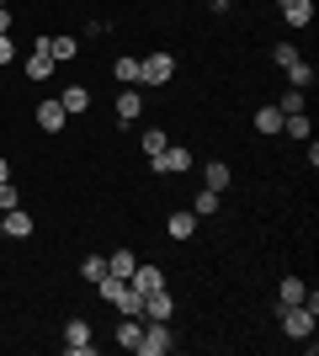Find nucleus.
Returning <instances> with one entry per match:
<instances>
[{"label":"nucleus","instance_id":"35","mask_svg":"<svg viewBox=\"0 0 319 356\" xmlns=\"http://www.w3.org/2000/svg\"><path fill=\"white\" fill-rule=\"evenodd\" d=\"M229 6H234V0H229Z\"/></svg>","mask_w":319,"mask_h":356},{"label":"nucleus","instance_id":"16","mask_svg":"<svg viewBox=\"0 0 319 356\" xmlns=\"http://www.w3.org/2000/svg\"><path fill=\"white\" fill-rule=\"evenodd\" d=\"M304 293H309L304 277H282V282H277V309H288V303H304Z\"/></svg>","mask_w":319,"mask_h":356},{"label":"nucleus","instance_id":"7","mask_svg":"<svg viewBox=\"0 0 319 356\" xmlns=\"http://www.w3.org/2000/svg\"><path fill=\"white\" fill-rule=\"evenodd\" d=\"M38 43L48 48V59H54V64H69L80 54V38H69V32H54V38H38Z\"/></svg>","mask_w":319,"mask_h":356},{"label":"nucleus","instance_id":"3","mask_svg":"<svg viewBox=\"0 0 319 356\" xmlns=\"http://www.w3.org/2000/svg\"><path fill=\"white\" fill-rule=\"evenodd\" d=\"M149 165L160 170V176H186V170H197V160H192V149H186V144H165Z\"/></svg>","mask_w":319,"mask_h":356},{"label":"nucleus","instance_id":"31","mask_svg":"<svg viewBox=\"0 0 319 356\" xmlns=\"http://www.w3.org/2000/svg\"><path fill=\"white\" fill-rule=\"evenodd\" d=\"M6 64H16V43H11V32H0V70Z\"/></svg>","mask_w":319,"mask_h":356},{"label":"nucleus","instance_id":"9","mask_svg":"<svg viewBox=\"0 0 319 356\" xmlns=\"http://www.w3.org/2000/svg\"><path fill=\"white\" fill-rule=\"evenodd\" d=\"M170 314H176V298H170L165 287L144 293V319H170Z\"/></svg>","mask_w":319,"mask_h":356},{"label":"nucleus","instance_id":"2","mask_svg":"<svg viewBox=\"0 0 319 356\" xmlns=\"http://www.w3.org/2000/svg\"><path fill=\"white\" fill-rule=\"evenodd\" d=\"M176 351V335H170V319H149L138 330V356H165Z\"/></svg>","mask_w":319,"mask_h":356},{"label":"nucleus","instance_id":"21","mask_svg":"<svg viewBox=\"0 0 319 356\" xmlns=\"http://www.w3.org/2000/svg\"><path fill=\"white\" fill-rule=\"evenodd\" d=\"M202 186H208V192H229V165L224 160L202 165Z\"/></svg>","mask_w":319,"mask_h":356},{"label":"nucleus","instance_id":"20","mask_svg":"<svg viewBox=\"0 0 319 356\" xmlns=\"http://www.w3.org/2000/svg\"><path fill=\"white\" fill-rule=\"evenodd\" d=\"M133 266H138L133 250H112V255H106V271H112V277H122V282L133 277Z\"/></svg>","mask_w":319,"mask_h":356},{"label":"nucleus","instance_id":"14","mask_svg":"<svg viewBox=\"0 0 319 356\" xmlns=\"http://www.w3.org/2000/svg\"><path fill=\"white\" fill-rule=\"evenodd\" d=\"M282 74H288V86H293V90H314V80H319V74H314V64H309V59H293Z\"/></svg>","mask_w":319,"mask_h":356},{"label":"nucleus","instance_id":"8","mask_svg":"<svg viewBox=\"0 0 319 356\" xmlns=\"http://www.w3.org/2000/svg\"><path fill=\"white\" fill-rule=\"evenodd\" d=\"M38 128H48V134L69 128V112L59 106V96H54V102H38Z\"/></svg>","mask_w":319,"mask_h":356},{"label":"nucleus","instance_id":"11","mask_svg":"<svg viewBox=\"0 0 319 356\" xmlns=\"http://www.w3.org/2000/svg\"><path fill=\"white\" fill-rule=\"evenodd\" d=\"M59 106L69 112V118H80V112H91V90H85V86H64L59 90Z\"/></svg>","mask_w":319,"mask_h":356},{"label":"nucleus","instance_id":"5","mask_svg":"<svg viewBox=\"0 0 319 356\" xmlns=\"http://www.w3.org/2000/svg\"><path fill=\"white\" fill-rule=\"evenodd\" d=\"M22 74H27L32 86H48V80H54V59H48V48H43V43H32V48H27Z\"/></svg>","mask_w":319,"mask_h":356},{"label":"nucleus","instance_id":"10","mask_svg":"<svg viewBox=\"0 0 319 356\" xmlns=\"http://www.w3.org/2000/svg\"><path fill=\"white\" fill-rule=\"evenodd\" d=\"M112 309H117V314H128V319H144V293H138L133 282H122V293L112 298Z\"/></svg>","mask_w":319,"mask_h":356},{"label":"nucleus","instance_id":"26","mask_svg":"<svg viewBox=\"0 0 319 356\" xmlns=\"http://www.w3.org/2000/svg\"><path fill=\"white\" fill-rule=\"evenodd\" d=\"M112 80H117V86H138V59H128V54H122V59L112 64Z\"/></svg>","mask_w":319,"mask_h":356},{"label":"nucleus","instance_id":"4","mask_svg":"<svg viewBox=\"0 0 319 356\" xmlns=\"http://www.w3.org/2000/svg\"><path fill=\"white\" fill-rule=\"evenodd\" d=\"M277 319H282V335H288V341H309L319 314H309L304 303H288V309H277Z\"/></svg>","mask_w":319,"mask_h":356},{"label":"nucleus","instance_id":"23","mask_svg":"<svg viewBox=\"0 0 319 356\" xmlns=\"http://www.w3.org/2000/svg\"><path fill=\"white\" fill-rule=\"evenodd\" d=\"M138 330H144V325H138V319H128V314H117V346H122V351H138Z\"/></svg>","mask_w":319,"mask_h":356},{"label":"nucleus","instance_id":"28","mask_svg":"<svg viewBox=\"0 0 319 356\" xmlns=\"http://www.w3.org/2000/svg\"><path fill=\"white\" fill-rule=\"evenodd\" d=\"M80 277H85V282H101V277H106V255H85V261H80Z\"/></svg>","mask_w":319,"mask_h":356},{"label":"nucleus","instance_id":"15","mask_svg":"<svg viewBox=\"0 0 319 356\" xmlns=\"http://www.w3.org/2000/svg\"><path fill=\"white\" fill-rule=\"evenodd\" d=\"M282 22L288 27H309L314 22V0H282Z\"/></svg>","mask_w":319,"mask_h":356},{"label":"nucleus","instance_id":"1","mask_svg":"<svg viewBox=\"0 0 319 356\" xmlns=\"http://www.w3.org/2000/svg\"><path fill=\"white\" fill-rule=\"evenodd\" d=\"M170 80H176V54L154 48V54L138 59V86H170Z\"/></svg>","mask_w":319,"mask_h":356},{"label":"nucleus","instance_id":"19","mask_svg":"<svg viewBox=\"0 0 319 356\" xmlns=\"http://www.w3.org/2000/svg\"><path fill=\"white\" fill-rule=\"evenodd\" d=\"M0 229L11 239H32V213H22V208H11L6 218H0Z\"/></svg>","mask_w":319,"mask_h":356},{"label":"nucleus","instance_id":"30","mask_svg":"<svg viewBox=\"0 0 319 356\" xmlns=\"http://www.w3.org/2000/svg\"><path fill=\"white\" fill-rule=\"evenodd\" d=\"M11 208H22V197H16V186L6 181V186H0V213H11Z\"/></svg>","mask_w":319,"mask_h":356},{"label":"nucleus","instance_id":"24","mask_svg":"<svg viewBox=\"0 0 319 356\" xmlns=\"http://www.w3.org/2000/svg\"><path fill=\"white\" fill-rule=\"evenodd\" d=\"M256 128H261V134H282V106L266 102V106L256 112Z\"/></svg>","mask_w":319,"mask_h":356},{"label":"nucleus","instance_id":"34","mask_svg":"<svg viewBox=\"0 0 319 356\" xmlns=\"http://www.w3.org/2000/svg\"><path fill=\"white\" fill-rule=\"evenodd\" d=\"M0 6H11V0H0Z\"/></svg>","mask_w":319,"mask_h":356},{"label":"nucleus","instance_id":"12","mask_svg":"<svg viewBox=\"0 0 319 356\" xmlns=\"http://www.w3.org/2000/svg\"><path fill=\"white\" fill-rule=\"evenodd\" d=\"M128 282H133L138 293H154V287H165V271H160V266H149V261H138Z\"/></svg>","mask_w":319,"mask_h":356},{"label":"nucleus","instance_id":"29","mask_svg":"<svg viewBox=\"0 0 319 356\" xmlns=\"http://www.w3.org/2000/svg\"><path fill=\"white\" fill-rule=\"evenodd\" d=\"M293 59H298V48H293V43H277V48H272V64H282V70H288Z\"/></svg>","mask_w":319,"mask_h":356},{"label":"nucleus","instance_id":"13","mask_svg":"<svg viewBox=\"0 0 319 356\" xmlns=\"http://www.w3.org/2000/svg\"><path fill=\"white\" fill-rule=\"evenodd\" d=\"M138 112H144V96L133 86H122L117 90V122H138Z\"/></svg>","mask_w":319,"mask_h":356},{"label":"nucleus","instance_id":"33","mask_svg":"<svg viewBox=\"0 0 319 356\" xmlns=\"http://www.w3.org/2000/svg\"><path fill=\"white\" fill-rule=\"evenodd\" d=\"M6 181H11V165H6V160H0V186H6Z\"/></svg>","mask_w":319,"mask_h":356},{"label":"nucleus","instance_id":"25","mask_svg":"<svg viewBox=\"0 0 319 356\" xmlns=\"http://www.w3.org/2000/svg\"><path fill=\"white\" fill-rule=\"evenodd\" d=\"M282 134H288V138H304V144H309V134H314L309 112H293V118H282Z\"/></svg>","mask_w":319,"mask_h":356},{"label":"nucleus","instance_id":"6","mask_svg":"<svg viewBox=\"0 0 319 356\" xmlns=\"http://www.w3.org/2000/svg\"><path fill=\"white\" fill-rule=\"evenodd\" d=\"M64 351H69V356H96L91 325H85V319H69V325H64Z\"/></svg>","mask_w":319,"mask_h":356},{"label":"nucleus","instance_id":"32","mask_svg":"<svg viewBox=\"0 0 319 356\" xmlns=\"http://www.w3.org/2000/svg\"><path fill=\"white\" fill-rule=\"evenodd\" d=\"M0 32H11V6H0Z\"/></svg>","mask_w":319,"mask_h":356},{"label":"nucleus","instance_id":"18","mask_svg":"<svg viewBox=\"0 0 319 356\" xmlns=\"http://www.w3.org/2000/svg\"><path fill=\"white\" fill-rule=\"evenodd\" d=\"M218 208H224V192H208V186H202V192L192 197V213H197V223H202V218H218Z\"/></svg>","mask_w":319,"mask_h":356},{"label":"nucleus","instance_id":"22","mask_svg":"<svg viewBox=\"0 0 319 356\" xmlns=\"http://www.w3.org/2000/svg\"><path fill=\"white\" fill-rule=\"evenodd\" d=\"M165 144H170L165 128H144V134H138V149H144V160H154V154H160Z\"/></svg>","mask_w":319,"mask_h":356},{"label":"nucleus","instance_id":"27","mask_svg":"<svg viewBox=\"0 0 319 356\" xmlns=\"http://www.w3.org/2000/svg\"><path fill=\"white\" fill-rule=\"evenodd\" d=\"M304 102H309V90H282V96H277V106H282V118H293V112H304Z\"/></svg>","mask_w":319,"mask_h":356},{"label":"nucleus","instance_id":"17","mask_svg":"<svg viewBox=\"0 0 319 356\" xmlns=\"http://www.w3.org/2000/svg\"><path fill=\"white\" fill-rule=\"evenodd\" d=\"M165 229H170V239H192V234H197V213H192V208L170 213V218H165Z\"/></svg>","mask_w":319,"mask_h":356}]
</instances>
